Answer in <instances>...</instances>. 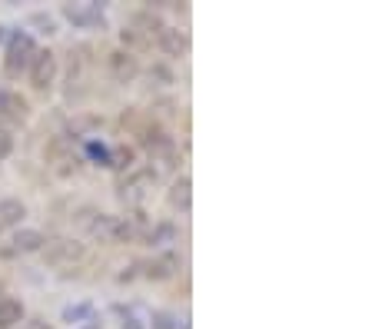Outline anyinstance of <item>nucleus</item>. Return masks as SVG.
Returning <instances> with one entry per match:
<instances>
[{
    "mask_svg": "<svg viewBox=\"0 0 372 329\" xmlns=\"http://www.w3.org/2000/svg\"><path fill=\"white\" fill-rule=\"evenodd\" d=\"M40 253H44L47 266H54V270H74V266H80L86 260V243L57 236V240H47V246Z\"/></svg>",
    "mask_w": 372,
    "mask_h": 329,
    "instance_id": "f257e3e1",
    "label": "nucleus"
},
{
    "mask_svg": "<svg viewBox=\"0 0 372 329\" xmlns=\"http://www.w3.org/2000/svg\"><path fill=\"white\" fill-rule=\"evenodd\" d=\"M34 54H37V44H34L30 34H24V30L10 34L7 37V54H4V70H7V77H20V74L30 67Z\"/></svg>",
    "mask_w": 372,
    "mask_h": 329,
    "instance_id": "f03ea898",
    "label": "nucleus"
},
{
    "mask_svg": "<svg viewBox=\"0 0 372 329\" xmlns=\"http://www.w3.org/2000/svg\"><path fill=\"white\" fill-rule=\"evenodd\" d=\"M76 226L90 236V240H100V243H114L116 236V216H106L100 210H90L84 206L80 213H76Z\"/></svg>",
    "mask_w": 372,
    "mask_h": 329,
    "instance_id": "7ed1b4c3",
    "label": "nucleus"
},
{
    "mask_svg": "<svg viewBox=\"0 0 372 329\" xmlns=\"http://www.w3.org/2000/svg\"><path fill=\"white\" fill-rule=\"evenodd\" d=\"M150 186H153V176L146 173V170H134V173L120 183V200L136 213V210H144L146 196H150Z\"/></svg>",
    "mask_w": 372,
    "mask_h": 329,
    "instance_id": "20e7f679",
    "label": "nucleus"
},
{
    "mask_svg": "<svg viewBox=\"0 0 372 329\" xmlns=\"http://www.w3.org/2000/svg\"><path fill=\"white\" fill-rule=\"evenodd\" d=\"M27 70H30V83H34L37 90L54 87V80H57V54H50V50H37Z\"/></svg>",
    "mask_w": 372,
    "mask_h": 329,
    "instance_id": "39448f33",
    "label": "nucleus"
},
{
    "mask_svg": "<svg viewBox=\"0 0 372 329\" xmlns=\"http://www.w3.org/2000/svg\"><path fill=\"white\" fill-rule=\"evenodd\" d=\"M64 17L74 24V27H100L104 24V7L94 4V0H84V4H64Z\"/></svg>",
    "mask_w": 372,
    "mask_h": 329,
    "instance_id": "423d86ee",
    "label": "nucleus"
},
{
    "mask_svg": "<svg viewBox=\"0 0 372 329\" xmlns=\"http://www.w3.org/2000/svg\"><path fill=\"white\" fill-rule=\"evenodd\" d=\"M176 270H180V256H176L173 250H163V253H156L150 263H144V276L146 280H153V283L173 280Z\"/></svg>",
    "mask_w": 372,
    "mask_h": 329,
    "instance_id": "0eeeda50",
    "label": "nucleus"
},
{
    "mask_svg": "<svg viewBox=\"0 0 372 329\" xmlns=\"http://www.w3.org/2000/svg\"><path fill=\"white\" fill-rule=\"evenodd\" d=\"M30 116V103L20 97L17 90H0V120L7 123H20Z\"/></svg>",
    "mask_w": 372,
    "mask_h": 329,
    "instance_id": "6e6552de",
    "label": "nucleus"
},
{
    "mask_svg": "<svg viewBox=\"0 0 372 329\" xmlns=\"http://www.w3.org/2000/svg\"><path fill=\"white\" fill-rule=\"evenodd\" d=\"M110 74H114L116 83H134L136 74H140V60L126 50H114L110 54Z\"/></svg>",
    "mask_w": 372,
    "mask_h": 329,
    "instance_id": "1a4fd4ad",
    "label": "nucleus"
},
{
    "mask_svg": "<svg viewBox=\"0 0 372 329\" xmlns=\"http://www.w3.org/2000/svg\"><path fill=\"white\" fill-rule=\"evenodd\" d=\"M156 47H160L166 57H186L190 40H186V34H180L176 27H163L160 37H156Z\"/></svg>",
    "mask_w": 372,
    "mask_h": 329,
    "instance_id": "9d476101",
    "label": "nucleus"
},
{
    "mask_svg": "<svg viewBox=\"0 0 372 329\" xmlns=\"http://www.w3.org/2000/svg\"><path fill=\"white\" fill-rule=\"evenodd\" d=\"M170 206L176 210V213H190V206H193V180L186 173H183L180 180H173V186H170Z\"/></svg>",
    "mask_w": 372,
    "mask_h": 329,
    "instance_id": "9b49d317",
    "label": "nucleus"
},
{
    "mask_svg": "<svg viewBox=\"0 0 372 329\" xmlns=\"http://www.w3.org/2000/svg\"><path fill=\"white\" fill-rule=\"evenodd\" d=\"M47 246V236L40 230H17L14 240H10V250L14 253H40Z\"/></svg>",
    "mask_w": 372,
    "mask_h": 329,
    "instance_id": "f8f14e48",
    "label": "nucleus"
},
{
    "mask_svg": "<svg viewBox=\"0 0 372 329\" xmlns=\"http://www.w3.org/2000/svg\"><path fill=\"white\" fill-rule=\"evenodd\" d=\"M24 320H27L24 303L14 296H0V329H17Z\"/></svg>",
    "mask_w": 372,
    "mask_h": 329,
    "instance_id": "ddd939ff",
    "label": "nucleus"
},
{
    "mask_svg": "<svg viewBox=\"0 0 372 329\" xmlns=\"http://www.w3.org/2000/svg\"><path fill=\"white\" fill-rule=\"evenodd\" d=\"M27 216V206L7 196V200H0V230H7V226H20V220Z\"/></svg>",
    "mask_w": 372,
    "mask_h": 329,
    "instance_id": "4468645a",
    "label": "nucleus"
},
{
    "mask_svg": "<svg viewBox=\"0 0 372 329\" xmlns=\"http://www.w3.org/2000/svg\"><path fill=\"white\" fill-rule=\"evenodd\" d=\"M134 27L140 30V34H144L146 40H156V37H160V30L166 27V24H163V20L156 17L153 10H140V14L134 17Z\"/></svg>",
    "mask_w": 372,
    "mask_h": 329,
    "instance_id": "2eb2a0df",
    "label": "nucleus"
},
{
    "mask_svg": "<svg viewBox=\"0 0 372 329\" xmlns=\"http://www.w3.org/2000/svg\"><path fill=\"white\" fill-rule=\"evenodd\" d=\"M134 160H136V153H134V146H126V143H120V146H110V156H106V166L110 170H134Z\"/></svg>",
    "mask_w": 372,
    "mask_h": 329,
    "instance_id": "dca6fc26",
    "label": "nucleus"
},
{
    "mask_svg": "<svg viewBox=\"0 0 372 329\" xmlns=\"http://www.w3.org/2000/svg\"><path fill=\"white\" fill-rule=\"evenodd\" d=\"M176 236H180V230H176L173 223H156V226L146 233V243H150V246H166V243H176Z\"/></svg>",
    "mask_w": 372,
    "mask_h": 329,
    "instance_id": "f3484780",
    "label": "nucleus"
},
{
    "mask_svg": "<svg viewBox=\"0 0 372 329\" xmlns=\"http://www.w3.org/2000/svg\"><path fill=\"white\" fill-rule=\"evenodd\" d=\"M120 40H124V47H126V54H134V50H146V47H153V40H146L140 30L130 24V27H124L120 30Z\"/></svg>",
    "mask_w": 372,
    "mask_h": 329,
    "instance_id": "a211bd4d",
    "label": "nucleus"
},
{
    "mask_svg": "<svg viewBox=\"0 0 372 329\" xmlns=\"http://www.w3.org/2000/svg\"><path fill=\"white\" fill-rule=\"evenodd\" d=\"M114 313L120 316V326H124V329H146L144 316H140L136 306H114Z\"/></svg>",
    "mask_w": 372,
    "mask_h": 329,
    "instance_id": "6ab92c4d",
    "label": "nucleus"
},
{
    "mask_svg": "<svg viewBox=\"0 0 372 329\" xmlns=\"http://www.w3.org/2000/svg\"><path fill=\"white\" fill-rule=\"evenodd\" d=\"M84 156L96 166H106V156H110V146L100 143V140H86L84 143Z\"/></svg>",
    "mask_w": 372,
    "mask_h": 329,
    "instance_id": "aec40b11",
    "label": "nucleus"
},
{
    "mask_svg": "<svg viewBox=\"0 0 372 329\" xmlns=\"http://www.w3.org/2000/svg\"><path fill=\"white\" fill-rule=\"evenodd\" d=\"M86 320H94V306L90 303H74V306L64 310V323H86Z\"/></svg>",
    "mask_w": 372,
    "mask_h": 329,
    "instance_id": "412c9836",
    "label": "nucleus"
},
{
    "mask_svg": "<svg viewBox=\"0 0 372 329\" xmlns=\"http://www.w3.org/2000/svg\"><path fill=\"white\" fill-rule=\"evenodd\" d=\"M150 329H180V316L170 310H156L150 316Z\"/></svg>",
    "mask_w": 372,
    "mask_h": 329,
    "instance_id": "4be33fe9",
    "label": "nucleus"
},
{
    "mask_svg": "<svg viewBox=\"0 0 372 329\" xmlns=\"http://www.w3.org/2000/svg\"><path fill=\"white\" fill-rule=\"evenodd\" d=\"M10 153H14V136H10V130L0 126V160H7Z\"/></svg>",
    "mask_w": 372,
    "mask_h": 329,
    "instance_id": "5701e85b",
    "label": "nucleus"
},
{
    "mask_svg": "<svg viewBox=\"0 0 372 329\" xmlns=\"http://www.w3.org/2000/svg\"><path fill=\"white\" fill-rule=\"evenodd\" d=\"M30 24H37V27H44V34H57V24H54V17L34 14V17H30Z\"/></svg>",
    "mask_w": 372,
    "mask_h": 329,
    "instance_id": "b1692460",
    "label": "nucleus"
},
{
    "mask_svg": "<svg viewBox=\"0 0 372 329\" xmlns=\"http://www.w3.org/2000/svg\"><path fill=\"white\" fill-rule=\"evenodd\" d=\"M150 77H156V80H163V83H173V74L166 67H153L150 70Z\"/></svg>",
    "mask_w": 372,
    "mask_h": 329,
    "instance_id": "393cba45",
    "label": "nucleus"
},
{
    "mask_svg": "<svg viewBox=\"0 0 372 329\" xmlns=\"http://www.w3.org/2000/svg\"><path fill=\"white\" fill-rule=\"evenodd\" d=\"M20 329H50V326L44 320H24L20 323Z\"/></svg>",
    "mask_w": 372,
    "mask_h": 329,
    "instance_id": "a878e982",
    "label": "nucleus"
},
{
    "mask_svg": "<svg viewBox=\"0 0 372 329\" xmlns=\"http://www.w3.org/2000/svg\"><path fill=\"white\" fill-rule=\"evenodd\" d=\"M0 40H7V27L4 24H0Z\"/></svg>",
    "mask_w": 372,
    "mask_h": 329,
    "instance_id": "bb28decb",
    "label": "nucleus"
},
{
    "mask_svg": "<svg viewBox=\"0 0 372 329\" xmlns=\"http://www.w3.org/2000/svg\"><path fill=\"white\" fill-rule=\"evenodd\" d=\"M80 329H96V326H80Z\"/></svg>",
    "mask_w": 372,
    "mask_h": 329,
    "instance_id": "cd10ccee",
    "label": "nucleus"
},
{
    "mask_svg": "<svg viewBox=\"0 0 372 329\" xmlns=\"http://www.w3.org/2000/svg\"><path fill=\"white\" fill-rule=\"evenodd\" d=\"M0 293H4V286H0Z\"/></svg>",
    "mask_w": 372,
    "mask_h": 329,
    "instance_id": "c85d7f7f",
    "label": "nucleus"
}]
</instances>
